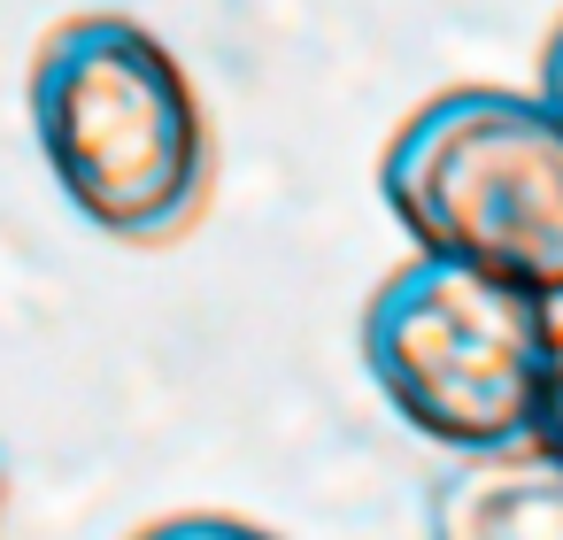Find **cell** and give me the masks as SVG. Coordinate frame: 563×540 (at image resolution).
<instances>
[{"mask_svg": "<svg viewBox=\"0 0 563 540\" xmlns=\"http://www.w3.org/2000/svg\"><path fill=\"white\" fill-rule=\"evenodd\" d=\"M132 540H278V532H263L247 517H224V509H186V517H163V525H147Z\"/></svg>", "mask_w": 563, "mask_h": 540, "instance_id": "6", "label": "cell"}, {"mask_svg": "<svg viewBox=\"0 0 563 540\" xmlns=\"http://www.w3.org/2000/svg\"><path fill=\"white\" fill-rule=\"evenodd\" d=\"M378 194L424 255H455L563 301V117L540 93H432L386 140Z\"/></svg>", "mask_w": 563, "mask_h": 540, "instance_id": "2", "label": "cell"}, {"mask_svg": "<svg viewBox=\"0 0 563 540\" xmlns=\"http://www.w3.org/2000/svg\"><path fill=\"white\" fill-rule=\"evenodd\" d=\"M548 332L555 317L532 286L417 247L363 301V371L386 409L448 455L525 448Z\"/></svg>", "mask_w": 563, "mask_h": 540, "instance_id": "3", "label": "cell"}, {"mask_svg": "<svg viewBox=\"0 0 563 540\" xmlns=\"http://www.w3.org/2000/svg\"><path fill=\"white\" fill-rule=\"evenodd\" d=\"M540 101L563 117V16H555V32H548V47H540Z\"/></svg>", "mask_w": 563, "mask_h": 540, "instance_id": "7", "label": "cell"}, {"mask_svg": "<svg viewBox=\"0 0 563 540\" xmlns=\"http://www.w3.org/2000/svg\"><path fill=\"white\" fill-rule=\"evenodd\" d=\"M525 448H540L548 463H563V324L548 332V371H540V401H532Z\"/></svg>", "mask_w": 563, "mask_h": 540, "instance_id": "5", "label": "cell"}, {"mask_svg": "<svg viewBox=\"0 0 563 540\" xmlns=\"http://www.w3.org/2000/svg\"><path fill=\"white\" fill-rule=\"evenodd\" d=\"M424 540H563V463L540 448L448 455L424 486Z\"/></svg>", "mask_w": 563, "mask_h": 540, "instance_id": "4", "label": "cell"}, {"mask_svg": "<svg viewBox=\"0 0 563 540\" xmlns=\"http://www.w3.org/2000/svg\"><path fill=\"white\" fill-rule=\"evenodd\" d=\"M32 132L63 201L132 247L194 232L209 209V117L178 55L132 16H70L32 55Z\"/></svg>", "mask_w": 563, "mask_h": 540, "instance_id": "1", "label": "cell"}]
</instances>
